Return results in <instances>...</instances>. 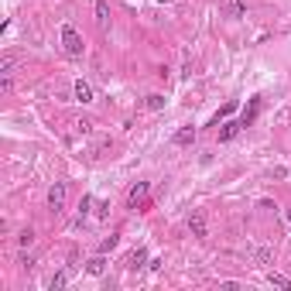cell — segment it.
Returning a JSON list of instances; mask_svg holds the SVG:
<instances>
[{
  "label": "cell",
  "instance_id": "cell-1",
  "mask_svg": "<svg viewBox=\"0 0 291 291\" xmlns=\"http://www.w3.org/2000/svg\"><path fill=\"white\" fill-rule=\"evenodd\" d=\"M127 209H134V213H147L151 209V185L147 182H137L127 192Z\"/></svg>",
  "mask_w": 291,
  "mask_h": 291
},
{
  "label": "cell",
  "instance_id": "cell-2",
  "mask_svg": "<svg viewBox=\"0 0 291 291\" xmlns=\"http://www.w3.org/2000/svg\"><path fill=\"white\" fill-rule=\"evenodd\" d=\"M62 52H65L69 59H79V55H82V38H79V31H75L72 24H62Z\"/></svg>",
  "mask_w": 291,
  "mask_h": 291
},
{
  "label": "cell",
  "instance_id": "cell-3",
  "mask_svg": "<svg viewBox=\"0 0 291 291\" xmlns=\"http://www.w3.org/2000/svg\"><path fill=\"white\" fill-rule=\"evenodd\" d=\"M62 209H65V182H55V185L48 189V213L59 216Z\"/></svg>",
  "mask_w": 291,
  "mask_h": 291
},
{
  "label": "cell",
  "instance_id": "cell-4",
  "mask_svg": "<svg viewBox=\"0 0 291 291\" xmlns=\"http://www.w3.org/2000/svg\"><path fill=\"white\" fill-rule=\"evenodd\" d=\"M189 229H192V236H195V240H206V216H202L199 209L189 216Z\"/></svg>",
  "mask_w": 291,
  "mask_h": 291
},
{
  "label": "cell",
  "instance_id": "cell-5",
  "mask_svg": "<svg viewBox=\"0 0 291 291\" xmlns=\"http://www.w3.org/2000/svg\"><path fill=\"white\" fill-rule=\"evenodd\" d=\"M257 113H260V96H250V103H247V110H243L240 124H243V127H250V124L257 120Z\"/></svg>",
  "mask_w": 291,
  "mask_h": 291
},
{
  "label": "cell",
  "instance_id": "cell-6",
  "mask_svg": "<svg viewBox=\"0 0 291 291\" xmlns=\"http://www.w3.org/2000/svg\"><path fill=\"white\" fill-rule=\"evenodd\" d=\"M223 14L226 17H243L247 14V0H223Z\"/></svg>",
  "mask_w": 291,
  "mask_h": 291
},
{
  "label": "cell",
  "instance_id": "cell-7",
  "mask_svg": "<svg viewBox=\"0 0 291 291\" xmlns=\"http://www.w3.org/2000/svg\"><path fill=\"white\" fill-rule=\"evenodd\" d=\"M72 93H75V99H79V103H93V86H89L86 79H75Z\"/></svg>",
  "mask_w": 291,
  "mask_h": 291
},
{
  "label": "cell",
  "instance_id": "cell-8",
  "mask_svg": "<svg viewBox=\"0 0 291 291\" xmlns=\"http://www.w3.org/2000/svg\"><path fill=\"white\" fill-rule=\"evenodd\" d=\"M192 141H195V127H182V130H175V137H171L175 147H189Z\"/></svg>",
  "mask_w": 291,
  "mask_h": 291
},
{
  "label": "cell",
  "instance_id": "cell-9",
  "mask_svg": "<svg viewBox=\"0 0 291 291\" xmlns=\"http://www.w3.org/2000/svg\"><path fill=\"white\" fill-rule=\"evenodd\" d=\"M240 130H243V124H240V120H229V124H223V130H219V144L233 141V137H236Z\"/></svg>",
  "mask_w": 291,
  "mask_h": 291
},
{
  "label": "cell",
  "instance_id": "cell-10",
  "mask_svg": "<svg viewBox=\"0 0 291 291\" xmlns=\"http://www.w3.org/2000/svg\"><path fill=\"white\" fill-rule=\"evenodd\" d=\"M86 271H89L93 278H99V274L106 271V257H103V254H96V257H89V260H86Z\"/></svg>",
  "mask_w": 291,
  "mask_h": 291
},
{
  "label": "cell",
  "instance_id": "cell-11",
  "mask_svg": "<svg viewBox=\"0 0 291 291\" xmlns=\"http://www.w3.org/2000/svg\"><path fill=\"white\" fill-rule=\"evenodd\" d=\"M96 21H99V28L106 31V24H110V3H106V0L96 3Z\"/></svg>",
  "mask_w": 291,
  "mask_h": 291
},
{
  "label": "cell",
  "instance_id": "cell-12",
  "mask_svg": "<svg viewBox=\"0 0 291 291\" xmlns=\"http://www.w3.org/2000/svg\"><path fill=\"white\" fill-rule=\"evenodd\" d=\"M267 281H271L274 288H285V291H291V278H285V274H278V271H271V274H267Z\"/></svg>",
  "mask_w": 291,
  "mask_h": 291
},
{
  "label": "cell",
  "instance_id": "cell-13",
  "mask_svg": "<svg viewBox=\"0 0 291 291\" xmlns=\"http://www.w3.org/2000/svg\"><path fill=\"white\" fill-rule=\"evenodd\" d=\"M144 257H147V250H134V254H130V260H127V267H130V271H137V267L144 264Z\"/></svg>",
  "mask_w": 291,
  "mask_h": 291
},
{
  "label": "cell",
  "instance_id": "cell-14",
  "mask_svg": "<svg viewBox=\"0 0 291 291\" xmlns=\"http://www.w3.org/2000/svg\"><path fill=\"white\" fill-rule=\"evenodd\" d=\"M147 110H164V96L161 93H151L147 96Z\"/></svg>",
  "mask_w": 291,
  "mask_h": 291
},
{
  "label": "cell",
  "instance_id": "cell-15",
  "mask_svg": "<svg viewBox=\"0 0 291 291\" xmlns=\"http://www.w3.org/2000/svg\"><path fill=\"white\" fill-rule=\"evenodd\" d=\"M233 110H236V103H226V106H223V110H219L216 117H213V127H219V120H226V117H229V113H233Z\"/></svg>",
  "mask_w": 291,
  "mask_h": 291
},
{
  "label": "cell",
  "instance_id": "cell-16",
  "mask_svg": "<svg viewBox=\"0 0 291 291\" xmlns=\"http://www.w3.org/2000/svg\"><path fill=\"white\" fill-rule=\"evenodd\" d=\"M117 243H120V236H117V233H113V236H106V240L99 243V254H110V250H113Z\"/></svg>",
  "mask_w": 291,
  "mask_h": 291
},
{
  "label": "cell",
  "instance_id": "cell-17",
  "mask_svg": "<svg viewBox=\"0 0 291 291\" xmlns=\"http://www.w3.org/2000/svg\"><path fill=\"white\" fill-rule=\"evenodd\" d=\"M65 281H69V274L62 271V274H55V278H52V285H48V288H52V291H59V288H65Z\"/></svg>",
  "mask_w": 291,
  "mask_h": 291
},
{
  "label": "cell",
  "instance_id": "cell-18",
  "mask_svg": "<svg viewBox=\"0 0 291 291\" xmlns=\"http://www.w3.org/2000/svg\"><path fill=\"white\" fill-rule=\"evenodd\" d=\"M14 62H17L14 55H3V62H0V72H3V75H10V69H14Z\"/></svg>",
  "mask_w": 291,
  "mask_h": 291
},
{
  "label": "cell",
  "instance_id": "cell-19",
  "mask_svg": "<svg viewBox=\"0 0 291 291\" xmlns=\"http://www.w3.org/2000/svg\"><path fill=\"white\" fill-rule=\"evenodd\" d=\"M31 240H34V229H31V226H28V229H24V233H21V247H31Z\"/></svg>",
  "mask_w": 291,
  "mask_h": 291
},
{
  "label": "cell",
  "instance_id": "cell-20",
  "mask_svg": "<svg viewBox=\"0 0 291 291\" xmlns=\"http://www.w3.org/2000/svg\"><path fill=\"white\" fill-rule=\"evenodd\" d=\"M285 216H288V223H291V209H288V213H285Z\"/></svg>",
  "mask_w": 291,
  "mask_h": 291
}]
</instances>
